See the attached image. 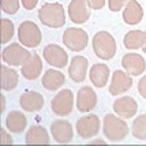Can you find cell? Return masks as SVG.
Segmentation results:
<instances>
[{
  "mask_svg": "<svg viewBox=\"0 0 146 146\" xmlns=\"http://www.w3.org/2000/svg\"><path fill=\"white\" fill-rule=\"evenodd\" d=\"M102 133L111 142H120L128 135L130 128L123 117L116 113H107L102 120Z\"/></svg>",
  "mask_w": 146,
  "mask_h": 146,
  "instance_id": "1",
  "label": "cell"
},
{
  "mask_svg": "<svg viewBox=\"0 0 146 146\" xmlns=\"http://www.w3.org/2000/svg\"><path fill=\"white\" fill-rule=\"evenodd\" d=\"M38 19L46 27L59 29L66 23L64 7L60 3H45L38 10Z\"/></svg>",
  "mask_w": 146,
  "mask_h": 146,
  "instance_id": "2",
  "label": "cell"
},
{
  "mask_svg": "<svg viewBox=\"0 0 146 146\" xmlns=\"http://www.w3.org/2000/svg\"><path fill=\"white\" fill-rule=\"evenodd\" d=\"M93 52L102 60H111L116 53V41L109 32L100 30L93 37Z\"/></svg>",
  "mask_w": 146,
  "mask_h": 146,
  "instance_id": "3",
  "label": "cell"
},
{
  "mask_svg": "<svg viewBox=\"0 0 146 146\" xmlns=\"http://www.w3.org/2000/svg\"><path fill=\"white\" fill-rule=\"evenodd\" d=\"M18 40L26 48H37L42 41V33L37 23L33 21H25L18 27Z\"/></svg>",
  "mask_w": 146,
  "mask_h": 146,
  "instance_id": "4",
  "label": "cell"
},
{
  "mask_svg": "<svg viewBox=\"0 0 146 146\" xmlns=\"http://www.w3.org/2000/svg\"><path fill=\"white\" fill-rule=\"evenodd\" d=\"M30 56H32V53L18 42H13V44L7 45L1 52L3 62L8 66H11V67L23 66Z\"/></svg>",
  "mask_w": 146,
  "mask_h": 146,
  "instance_id": "5",
  "label": "cell"
},
{
  "mask_svg": "<svg viewBox=\"0 0 146 146\" xmlns=\"http://www.w3.org/2000/svg\"><path fill=\"white\" fill-rule=\"evenodd\" d=\"M63 44L74 52L83 51L89 44V36L83 29L79 27H68L63 33Z\"/></svg>",
  "mask_w": 146,
  "mask_h": 146,
  "instance_id": "6",
  "label": "cell"
},
{
  "mask_svg": "<svg viewBox=\"0 0 146 146\" xmlns=\"http://www.w3.org/2000/svg\"><path fill=\"white\" fill-rule=\"evenodd\" d=\"M75 128H76V134H78L79 138H82V139H90V138L96 137L97 134L100 133L101 120L94 113L85 115V116L78 119Z\"/></svg>",
  "mask_w": 146,
  "mask_h": 146,
  "instance_id": "7",
  "label": "cell"
},
{
  "mask_svg": "<svg viewBox=\"0 0 146 146\" xmlns=\"http://www.w3.org/2000/svg\"><path fill=\"white\" fill-rule=\"evenodd\" d=\"M52 112L57 116H67L74 109V93L70 89H62L51 101Z\"/></svg>",
  "mask_w": 146,
  "mask_h": 146,
  "instance_id": "8",
  "label": "cell"
},
{
  "mask_svg": "<svg viewBox=\"0 0 146 146\" xmlns=\"http://www.w3.org/2000/svg\"><path fill=\"white\" fill-rule=\"evenodd\" d=\"M92 7L89 0H71L68 4V18L72 23L83 25L89 21L92 15Z\"/></svg>",
  "mask_w": 146,
  "mask_h": 146,
  "instance_id": "9",
  "label": "cell"
},
{
  "mask_svg": "<svg viewBox=\"0 0 146 146\" xmlns=\"http://www.w3.org/2000/svg\"><path fill=\"white\" fill-rule=\"evenodd\" d=\"M42 56L49 66L56 68H64L68 64V53L60 45L48 44L42 51Z\"/></svg>",
  "mask_w": 146,
  "mask_h": 146,
  "instance_id": "10",
  "label": "cell"
},
{
  "mask_svg": "<svg viewBox=\"0 0 146 146\" xmlns=\"http://www.w3.org/2000/svg\"><path fill=\"white\" fill-rule=\"evenodd\" d=\"M97 93L90 86H83L76 93V109L82 113H88L97 107Z\"/></svg>",
  "mask_w": 146,
  "mask_h": 146,
  "instance_id": "11",
  "label": "cell"
},
{
  "mask_svg": "<svg viewBox=\"0 0 146 146\" xmlns=\"http://www.w3.org/2000/svg\"><path fill=\"white\" fill-rule=\"evenodd\" d=\"M133 86V78L131 75L121 70H116L112 74L111 78V85H109V94L120 96L131 89Z\"/></svg>",
  "mask_w": 146,
  "mask_h": 146,
  "instance_id": "12",
  "label": "cell"
},
{
  "mask_svg": "<svg viewBox=\"0 0 146 146\" xmlns=\"http://www.w3.org/2000/svg\"><path fill=\"white\" fill-rule=\"evenodd\" d=\"M19 105L22 111L26 112H38L44 108L45 100L41 93L36 90H26L19 97Z\"/></svg>",
  "mask_w": 146,
  "mask_h": 146,
  "instance_id": "13",
  "label": "cell"
},
{
  "mask_svg": "<svg viewBox=\"0 0 146 146\" xmlns=\"http://www.w3.org/2000/svg\"><path fill=\"white\" fill-rule=\"evenodd\" d=\"M51 134L57 143H70L74 138V128L68 120L59 119L51 124Z\"/></svg>",
  "mask_w": 146,
  "mask_h": 146,
  "instance_id": "14",
  "label": "cell"
},
{
  "mask_svg": "<svg viewBox=\"0 0 146 146\" xmlns=\"http://www.w3.org/2000/svg\"><path fill=\"white\" fill-rule=\"evenodd\" d=\"M112 108L117 116L123 119H131L138 112V104L131 96H123L115 100Z\"/></svg>",
  "mask_w": 146,
  "mask_h": 146,
  "instance_id": "15",
  "label": "cell"
},
{
  "mask_svg": "<svg viewBox=\"0 0 146 146\" xmlns=\"http://www.w3.org/2000/svg\"><path fill=\"white\" fill-rule=\"evenodd\" d=\"M121 67L131 76H139L146 70V60L139 53H126L121 57Z\"/></svg>",
  "mask_w": 146,
  "mask_h": 146,
  "instance_id": "16",
  "label": "cell"
},
{
  "mask_svg": "<svg viewBox=\"0 0 146 146\" xmlns=\"http://www.w3.org/2000/svg\"><path fill=\"white\" fill-rule=\"evenodd\" d=\"M88 67H89V60L85 56H74L71 59L70 66H68V76L71 81L75 83H81L86 79L88 75Z\"/></svg>",
  "mask_w": 146,
  "mask_h": 146,
  "instance_id": "17",
  "label": "cell"
},
{
  "mask_svg": "<svg viewBox=\"0 0 146 146\" xmlns=\"http://www.w3.org/2000/svg\"><path fill=\"white\" fill-rule=\"evenodd\" d=\"M41 72H42V57L37 53L32 55L27 59V62L21 67V74L27 81H36L37 78H40Z\"/></svg>",
  "mask_w": 146,
  "mask_h": 146,
  "instance_id": "18",
  "label": "cell"
},
{
  "mask_svg": "<svg viewBox=\"0 0 146 146\" xmlns=\"http://www.w3.org/2000/svg\"><path fill=\"white\" fill-rule=\"evenodd\" d=\"M109 75H111L109 67L104 63L93 64L89 70L90 82L93 83V86H96L97 89H102V88L107 86V83L109 81Z\"/></svg>",
  "mask_w": 146,
  "mask_h": 146,
  "instance_id": "19",
  "label": "cell"
},
{
  "mask_svg": "<svg viewBox=\"0 0 146 146\" xmlns=\"http://www.w3.org/2000/svg\"><path fill=\"white\" fill-rule=\"evenodd\" d=\"M64 83H66L64 74L55 68H48L41 78V85L44 86V89L49 90V92H55V90L63 88Z\"/></svg>",
  "mask_w": 146,
  "mask_h": 146,
  "instance_id": "20",
  "label": "cell"
},
{
  "mask_svg": "<svg viewBox=\"0 0 146 146\" xmlns=\"http://www.w3.org/2000/svg\"><path fill=\"white\" fill-rule=\"evenodd\" d=\"M143 19V8L137 0H128L124 11H123V21L126 25H138Z\"/></svg>",
  "mask_w": 146,
  "mask_h": 146,
  "instance_id": "21",
  "label": "cell"
},
{
  "mask_svg": "<svg viewBox=\"0 0 146 146\" xmlns=\"http://www.w3.org/2000/svg\"><path fill=\"white\" fill-rule=\"evenodd\" d=\"M27 127V117L21 111H11L6 116V128L10 133L21 134Z\"/></svg>",
  "mask_w": 146,
  "mask_h": 146,
  "instance_id": "22",
  "label": "cell"
},
{
  "mask_svg": "<svg viewBox=\"0 0 146 146\" xmlns=\"http://www.w3.org/2000/svg\"><path fill=\"white\" fill-rule=\"evenodd\" d=\"M25 142L27 145H46L49 143V133L44 126H32L26 133Z\"/></svg>",
  "mask_w": 146,
  "mask_h": 146,
  "instance_id": "23",
  "label": "cell"
},
{
  "mask_svg": "<svg viewBox=\"0 0 146 146\" xmlns=\"http://www.w3.org/2000/svg\"><path fill=\"white\" fill-rule=\"evenodd\" d=\"M146 42V32L142 30H130L126 33V36L123 38V44L127 48L128 51H135V49H139L142 48Z\"/></svg>",
  "mask_w": 146,
  "mask_h": 146,
  "instance_id": "24",
  "label": "cell"
},
{
  "mask_svg": "<svg viewBox=\"0 0 146 146\" xmlns=\"http://www.w3.org/2000/svg\"><path fill=\"white\" fill-rule=\"evenodd\" d=\"M18 72L7 66H1V89L4 92H11L18 86Z\"/></svg>",
  "mask_w": 146,
  "mask_h": 146,
  "instance_id": "25",
  "label": "cell"
},
{
  "mask_svg": "<svg viewBox=\"0 0 146 146\" xmlns=\"http://www.w3.org/2000/svg\"><path fill=\"white\" fill-rule=\"evenodd\" d=\"M131 134L135 139L146 141V113H142L134 119Z\"/></svg>",
  "mask_w": 146,
  "mask_h": 146,
  "instance_id": "26",
  "label": "cell"
},
{
  "mask_svg": "<svg viewBox=\"0 0 146 146\" xmlns=\"http://www.w3.org/2000/svg\"><path fill=\"white\" fill-rule=\"evenodd\" d=\"M15 34V26L11 19L1 18V44H7Z\"/></svg>",
  "mask_w": 146,
  "mask_h": 146,
  "instance_id": "27",
  "label": "cell"
},
{
  "mask_svg": "<svg viewBox=\"0 0 146 146\" xmlns=\"http://www.w3.org/2000/svg\"><path fill=\"white\" fill-rule=\"evenodd\" d=\"M1 6V11L8 15H14L19 11L21 7V0H1L0 3Z\"/></svg>",
  "mask_w": 146,
  "mask_h": 146,
  "instance_id": "28",
  "label": "cell"
},
{
  "mask_svg": "<svg viewBox=\"0 0 146 146\" xmlns=\"http://www.w3.org/2000/svg\"><path fill=\"white\" fill-rule=\"evenodd\" d=\"M128 0H108L109 11L112 13H119L123 7H126Z\"/></svg>",
  "mask_w": 146,
  "mask_h": 146,
  "instance_id": "29",
  "label": "cell"
},
{
  "mask_svg": "<svg viewBox=\"0 0 146 146\" xmlns=\"http://www.w3.org/2000/svg\"><path fill=\"white\" fill-rule=\"evenodd\" d=\"M8 130L7 128H1L0 130V143L1 145H11L14 141H13V138H11V135L7 133Z\"/></svg>",
  "mask_w": 146,
  "mask_h": 146,
  "instance_id": "30",
  "label": "cell"
},
{
  "mask_svg": "<svg viewBox=\"0 0 146 146\" xmlns=\"http://www.w3.org/2000/svg\"><path fill=\"white\" fill-rule=\"evenodd\" d=\"M138 93L142 98L146 100V75H143L138 81Z\"/></svg>",
  "mask_w": 146,
  "mask_h": 146,
  "instance_id": "31",
  "label": "cell"
},
{
  "mask_svg": "<svg viewBox=\"0 0 146 146\" xmlns=\"http://www.w3.org/2000/svg\"><path fill=\"white\" fill-rule=\"evenodd\" d=\"M21 3H22V7L27 10V11H32L34 10L38 4V0H21Z\"/></svg>",
  "mask_w": 146,
  "mask_h": 146,
  "instance_id": "32",
  "label": "cell"
},
{
  "mask_svg": "<svg viewBox=\"0 0 146 146\" xmlns=\"http://www.w3.org/2000/svg\"><path fill=\"white\" fill-rule=\"evenodd\" d=\"M89 4L93 10H101L105 6V0H89Z\"/></svg>",
  "mask_w": 146,
  "mask_h": 146,
  "instance_id": "33",
  "label": "cell"
},
{
  "mask_svg": "<svg viewBox=\"0 0 146 146\" xmlns=\"http://www.w3.org/2000/svg\"><path fill=\"white\" fill-rule=\"evenodd\" d=\"M0 100H1V111L0 112H4L6 111V97H4V94L0 96Z\"/></svg>",
  "mask_w": 146,
  "mask_h": 146,
  "instance_id": "34",
  "label": "cell"
},
{
  "mask_svg": "<svg viewBox=\"0 0 146 146\" xmlns=\"http://www.w3.org/2000/svg\"><path fill=\"white\" fill-rule=\"evenodd\" d=\"M92 143H93V145H102V143H105V141L104 139H94V141H92Z\"/></svg>",
  "mask_w": 146,
  "mask_h": 146,
  "instance_id": "35",
  "label": "cell"
},
{
  "mask_svg": "<svg viewBox=\"0 0 146 146\" xmlns=\"http://www.w3.org/2000/svg\"><path fill=\"white\" fill-rule=\"evenodd\" d=\"M145 32H146V30H145ZM142 49H143V52H145V55H146V42H145V45L142 46Z\"/></svg>",
  "mask_w": 146,
  "mask_h": 146,
  "instance_id": "36",
  "label": "cell"
}]
</instances>
